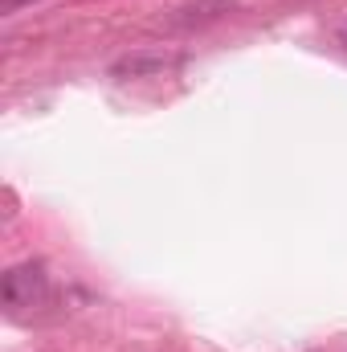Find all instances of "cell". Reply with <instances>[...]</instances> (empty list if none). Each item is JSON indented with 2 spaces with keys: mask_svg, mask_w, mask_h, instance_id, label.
<instances>
[{
  "mask_svg": "<svg viewBox=\"0 0 347 352\" xmlns=\"http://www.w3.org/2000/svg\"><path fill=\"white\" fill-rule=\"evenodd\" d=\"M45 291H49V283H45V270L37 263L12 266V270L4 274V287H0V295H4V303H8L12 311H25V307L45 303Z\"/></svg>",
  "mask_w": 347,
  "mask_h": 352,
  "instance_id": "6da1fadb",
  "label": "cell"
},
{
  "mask_svg": "<svg viewBox=\"0 0 347 352\" xmlns=\"http://www.w3.org/2000/svg\"><path fill=\"white\" fill-rule=\"evenodd\" d=\"M233 8V0H196V4H184L168 16V29H192V25H208L217 16H225Z\"/></svg>",
  "mask_w": 347,
  "mask_h": 352,
  "instance_id": "7a4b0ae2",
  "label": "cell"
},
{
  "mask_svg": "<svg viewBox=\"0 0 347 352\" xmlns=\"http://www.w3.org/2000/svg\"><path fill=\"white\" fill-rule=\"evenodd\" d=\"M168 66H172V58H164V54H131V58L115 62L110 74H115V78H156V74H164Z\"/></svg>",
  "mask_w": 347,
  "mask_h": 352,
  "instance_id": "3957f363",
  "label": "cell"
},
{
  "mask_svg": "<svg viewBox=\"0 0 347 352\" xmlns=\"http://www.w3.org/2000/svg\"><path fill=\"white\" fill-rule=\"evenodd\" d=\"M21 4H29V0H0V12H16Z\"/></svg>",
  "mask_w": 347,
  "mask_h": 352,
  "instance_id": "277c9868",
  "label": "cell"
},
{
  "mask_svg": "<svg viewBox=\"0 0 347 352\" xmlns=\"http://www.w3.org/2000/svg\"><path fill=\"white\" fill-rule=\"evenodd\" d=\"M339 41H344V45H347V25H344V29H339Z\"/></svg>",
  "mask_w": 347,
  "mask_h": 352,
  "instance_id": "5b68a950",
  "label": "cell"
}]
</instances>
